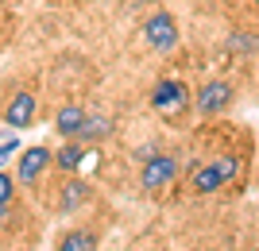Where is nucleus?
<instances>
[{"label": "nucleus", "instance_id": "nucleus-5", "mask_svg": "<svg viewBox=\"0 0 259 251\" xmlns=\"http://www.w3.org/2000/svg\"><path fill=\"white\" fill-rule=\"evenodd\" d=\"M51 163H54V151H47V147H27V151L20 155V182L23 186L39 182V174H43Z\"/></svg>", "mask_w": 259, "mask_h": 251}, {"label": "nucleus", "instance_id": "nucleus-12", "mask_svg": "<svg viewBox=\"0 0 259 251\" xmlns=\"http://www.w3.org/2000/svg\"><path fill=\"white\" fill-rule=\"evenodd\" d=\"M105 131H108V120H105V116H85V128H81V135H77V139L89 143V139H101Z\"/></svg>", "mask_w": 259, "mask_h": 251}, {"label": "nucleus", "instance_id": "nucleus-14", "mask_svg": "<svg viewBox=\"0 0 259 251\" xmlns=\"http://www.w3.org/2000/svg\"><path fill=\"white\" fill-rule=\"evenodd\" d=\"M12 193H16V182H12L8 174H0V205H8Z\"/></svg>", "mask_w": 259, "mask_h": 251}, {"label": "nucleus", "instance_id": "nucleus-15", "mask_svg": "<svg viewBox=\"0 0 259 251\" xmlns=\"http://www.w3.org/2000/svg\"><path fill=\"white\" fill-rule=\"evenodd\" d=\"M0 217H4V205H0Z\"/></svg>", "mask_w": 259, "mask_h": 251}, {"label": "nucleus", "instance_id": "nucleus-4", "mask_svg": "<svg viewBox=\"0 0 259 251\" xmlns=\"http://www.w3.org/2000/svg\"><path fill=\"white\" fill-rule=\"evenodd\" d=\"M194 105H197L201 116H217V112H225L228 105H232V85L221 81V77H213V81H205V85L197 89Z\"/></svg>", "mask_w": 259, "mask_h": 251}, {"label": "nucleus", "instance_id": "nucleus-10", "mask_svg": "<svg viewBox=\"0 0 259 251\" xmlns=\"http://www.w3.org/2000/svg\"><path fill=\"white\" fill-rule=\"evenodd\" d=\"M89 201V186L81 182V178H70L62 186V197H58V205H62V213H74L77 205H85Z\"/></svg>", "mask_w": 259, "mask_h": 251}, {"label": "nucleus", "instance_id": "nucleus-8", "mask_svg": "<svg viewBox=\"0 0 259 251\" xmlns=\"http://www.w3.org/2000/svg\"><path fill=\"white\" fill-rule=\"evenodd\" d=\"M31 116H35V97L31 93H16L12 105H8V112H4V120H8L12 128H27Z\"/></svg>", "mask_w": 259, "mask_h": 251}, {"label": "nucleus", "instance_id": "nucleus-13", "mask_svg": "<svg viewBox=\"0 0 259 251\" xmlns=\"http://www.w3.org/2000/svg\"><path fill=\"white\" fill-rule=\"evenodd\" d=\"M217 170H221V178H225V186H228V182H236V174H240V159L225 155V159L217 163Z\"/></svg>", "mask_w": 259, "mask_h": 251}, {"label": "nucleus", "instance_id": "nucleus-6", "mask_svg": "<svg viewBox=\"0 0 259 251\" xmlns=\"http://www.w3.org/2000/svg\"><path fill=\"white\" fill-rule=\"evenodd\" d=\"M85 109H77V105H62L58 109V116H54V128H58V135H66V139H77L81 135V128H85Z\"/></svg>", "mask_w": 259, "mask_h": 251}, {"label": "nucleus", "instance_id": "nucleus-9", "mask_svg": "<svg viewBox=\"0 0 259 251\" xmlns=\"http://www.w3.org/2000/svg\"><path fill=\"white\" fill-rule=\"evenodd\" d=\"M190 186H194V193H217V189L225 186V178H221V170L213 166H197L194 174H190Z\"/></svg>", "mask_w": 259, "mask_h": 251}, {"label": "nucleus", "instance_id": "nucleus-3", "mask_svg": "<svg viewBox=\"0 0 259 251\" xmlns=\"http://www.w3.org/2000/svg\"><path fill=\"white\" fill-rule=\"evenodd\" d=\"M174 174H178L174 155H147V163H143V170H140V186L147 189V193H155V189L170 186Z\"/></svg>", "mask_w": 259, "mask_h": 251}, {"label": "nucleus", "instance_id": "nucleus-1", "mask_svg": "<svg viewBox=\"0 0 259 251\" xmlns=\"http://www.w3.org/2000/svg\"><path fill=\"white\" fill-rule=\"evenodd\" d=\"M151 109L159 112V116H182L186 109H190V89L182 85V81H159V85L151 89Z\"/></svg>", "mask_w": 259, "mask_h": 251}, {"label": "nucleus", "instance_id": "nucleus-17", "mask_svg": "<svg viewBox=\"0 0 259 251\" xmlns=\"http://www.w3.org/2000/svg\"><path fill=\"white\" fill-rule=\"evenodd\" d=\"M255 4H259V0H255Z\"/></svg>", "mask_w": 259, "mask_h": 251}, {"label": "nucleus", "instance_id": "nucleus-2", "mask_svg": "<svg viewBox=\"0 0 259 251\" xmlns=\"http://www.w3.org/2000/svg\"><path fill=\"white\" fill-rule=\"evenodd\" d=\"M143 39H147V46H155V51H174V46H178V20H174L170 12H155V16H147V23H143Z\"/></svg>", "mask_w": 259, "mask_h": 251}, {"label": "nucleus", "instance_id": "nucleus-11", "mask_svg": "<svg viewBox=\"0 0 259 251\" xmlns=\"http://www.w3.org/2000/svg\"><path fill=\"white\" fill-rule=\"evenodd\" d=\"M58 251H97V236L85 228H74L58 240Z\"/></svg>", "mask_w": 259, "mask_h": 251}, {"label": "nucleus", "instance_id": "nucleus-16", "mask_svg": "<svg viewBox=\"0 0 259 251\" xmlns=\"http://www.w3.org/2000/svg\"><path fill=\"white\" fill-rule=\"evenodd\" d=\"M140 4H143V0H140Z\"/></svg>", "mask_w": 259, "mask_h": 251}, {"label": "nucleus", "instance_id": "nucleus-7", "mask_svg": "<svg viewBox=\"0 0 259 251\" xmlns=\"http://www.w3.org/2000/svg\"><path fill=\"white\" fill-rule=\"evenodd\" d=\"M85 143L81 139H70L66 143V147H58V151H54V166H58V170H62V174H77V170H81V163H85Z\"/></svg>", "mask_w": 259, "mask_h": 251}]
</instances>
